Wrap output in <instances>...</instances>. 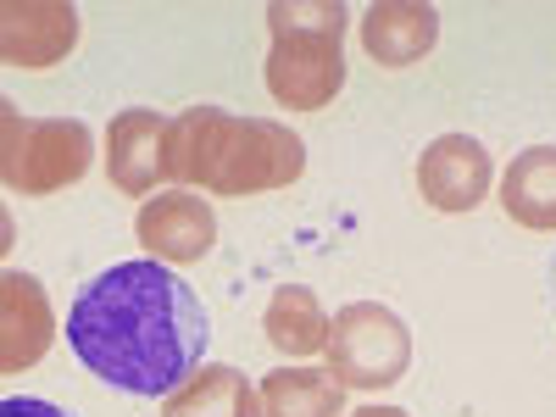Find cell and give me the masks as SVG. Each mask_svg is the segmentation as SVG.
<instances>
[{
  "mask_svg": "<svg viewBox=\"0 0 556 417\" xmlns=\"http://www.w3.org/2000/svg\"><path fill=\"white\" fill-rule=\"evenodd\" d=\"M212 323L201 295L162 262H117L67 312V345L96 379L128 395H173L201 367Z\"/></svg>",
  "mask_w": 556,
  "mask_h": 417,
  "instance_id": "cell-1",
  "label": "cell"
},
{
  "mask_svg": "<svg viewBox=\"0 0 556 417\" xmlns=\"http://www.w3.org/2000/svg\"><path fill=\"white\" fill-rule=\"evenodd\" d=\"M167 167L178 184H201L206 195H267L290 190L306 173V146L301 134H290V123L190 106L173 117Z\"/></svg>",
  "mask_w": 556,
  "mask_h": 417,
  "instance_id": "cell-2",
  "label": "cell"
},
{
  "mask_svg": "<svg viewBox=\"0 0 556 417\" xmlns=\"http://www.w3.org/2000/svg\"><path fill=\"white\" fill-rule=\"evenodd\" d=\"M267 96L290 112H323L345 89V7L340 0H273L267 7Z\"/></svg>",
  "mask_w": 556,
  "mask_h": 417,
  "instance_id": "cell-3",
  "label": "cell"
},
{
  "mask_svg": "<svg viewBox=\"0 0 556 417\" xmlns=\"http://www.w3.org/2000/svg\"><path fill=\"white\" fill-rule=\"evenodd\" d=\"M7 146H0V178L17 195H56L67 184H78L96 162V134L78 117H17L7 106L0 117Z\"/></svg>",
  "mask_w": 556,
  "mask_h": 417,
  "instance_id": "cell-4",
  "label": "cell"
},
{
  "mask_svg": "<svg viewBox=\"0 0 556 417\" xmlns=\"http://www.w3.org/2000/svg\"><path fill=\"white\" fill-rule=\"evenodd\" d=\"M329 374L345 390H390L412 367V329L379 301H351L329 329Z\"/></svg>",
  "mask_w": 556,
  "mask_h": 417,
  "instance_id": "cell-5",
  "label": "cell"
},
{
  "mask_svg": "<svg viewBox=\"0 0 556 417\" xmlns=\"http://www.w3.org/2000/svg\"><path fill=\"white\" fill-rule=\"evenodd\" d=\"M134 235H139V245L151 251V262H162V267H190V262H201V256L217 245V212H212L206 195L162 190V195H151V201H139Z\"/></svg>",
  "mask_w": 556,
  "mask_h": 417,
  "instance_id": "cell-6",
  "label": "cell"
},
{
  "mask_svg": "<svg viewBox=\"0 0 556 417\" xmlns=\"http://www.w3.org/2000/svg\"><path fill=\"white\" fill-rule=\"evenodd\" d=\"M167 134H173V117L146 112V106L112 117V128H106V178H112V190L146 195V201L156 195V184L173 178V167H167Z\"/></svg>",
  "mask_w": 556,
  "mask_h": 417,
  "instance_id": "cell-7",
  "label": "cell"
},
{
  "mask_svg": "<svg viewBox=\"0 0 556 417\" xmlns=\"http://www.w3.org/2000/svg\"><path fill=\"white\" fill-rule=\"evenodd\" d=\"M78 45V7L67 0H7L0 7V56L7 67H56Z\"/></svg>",
  "mask_w": 556,
  "mask_h": 417,
  "instance_id": "cell-8",
  "label": "cell"
},
{
  "mask_svg": "<svg viewBox=\"0 0 556 417\" xmlns=\"http://www.w3.org/2000/svg\"><path fill=\"white\" fill-rule=\"evenodd\" d=\"M490 151L473 134H440L434 146L417 156V190L434 212H473L490 195Z\"/></svg>",
  "mask_w": 556,
  "mask_h": 417,
  "instance_id": "cell-9",
  "label": "cell"
},
{
  "mask_svg": "<svg viewBox=\"0 0 556 417\" xmlns=\"http://www.w3.org/2000/svg\"><path fill=\"white\" fill-rule=\"evenodd\" d=\"M56 340L51 295L34 273H7L0 278V374H23L34 367Z\"/></svg>",
  "mask_w": 556,
  "mask_h": 417,
  "instance_id": "cell-10",
  "label": "cell"
},
{
  "mask_svg": "<svg viewBox=\"0 0 556 417\" xmlns=\"http://www.w3.org/2000/svg\"><path fill=\"white\" fill-rule=\"evenodd\" d=\"M440 12L424 0H374L362 12V51L379 67H412L434 51Z\"/></svg>",
  "mask_w": 556,
  "mask_h": 417,
  "instance_id": "cell-11",
  "label": "cell"
},
{
  "mask_svg": "<svg viewBox=\"0 0 556 417\" xmlns=\"http://www.w3.org/2000/svg\"><path fill=\"white\" fill-rule=\"evenodd\" d=\"M162 417H262V395L228 362H201L167 401Z\"/></svg>",
  "mask_w": 556,
  "mask_h": 417,
  "instance_id": "cell-12",
  "label": "cell"
},
{
  "mask_svg": "<svg viewBox=\"0 0 556 417\" xmlns=\"http://www.w3.org/2000/svg\"><path fill=\"white\" fill-rule=\"evenodd\" d=\"M501 212L518 228L556 235V146H529L501 173Z\"/></svg>",
  "mask_w": 556,
  "mask_h": 417,
  "instance_id": "cell-13",
  "label": "cell"
},
{
  "mask_svg": "<svg viewBox=\"0 0 556 417\" xmlns=\"http://www.w3.org/2000/svg\"><path fill=\"white\" fill-rule=\"evenodd\" d=\"M262 329H267V345L278 356H317L329 351V312H323V301L306 290V285H278L267 312H262Z\"/></svg>",
  "mask_w": 556,
  "mask_h": 417,
  "instance_id": "cell-14",
  "label": "cell"
},
{
  "mask_svg": "<svg viewBox=\"0 0 556 417\" xmlns=\"http://www.w3.org/2000/svg\"><path fill=\"white\" fill-rule=\"evenodd\" d=\"M256 395L262 417H345V384L329 367H278Z\"/></svg>",
  "mask_w": 556,
  "mask_h": 417,
  "instance_id": "cell-15",
  "label": "cell"
},
{
  "mask_svg": "<svg viewBox=\"0 0 556 417\" xmlns=\"http://www.w3.org/2000/svg\"><path fill=\"white\" fill-rule=\"evenodd\" d=\"M0 417H73L51 401H34V395H12V401H0Z\"/></svg>",
  "mask_w": 556,
  "mask_h": 417,
  "instance_id": "cell-16",
  "label": "cell"
},
{
  "mask_svg": "<svg viewBox=\"0 0 556 417\" xmlns=\"http://www.w3.org/2000/svg\"><path fill=\"white\" fill-rule=\"evenodd\" d=\"M345 417H412V412H401V406H356Z\"/></svg>",
  "mask_w": 556,
  "mask_h": 417,
  "instance_id": "cell-17",
  "label": "cell"
}]
</instances>
